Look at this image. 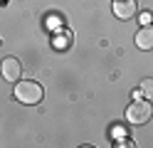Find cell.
<instances>
[{
  "mask_svg": "<svg viewBox=\"0 0 153 148\" xmlns=\"http://www.w3.org/2000/svg\"><path fill=\"white\" fill-rule=\"evenodd\" d=\"M0 72H3V77L7 79V82H17V79H20L22 67H20V62H17L15 57H5V59H3V67H0Z\"/></svg>",
  "mask_w": 153,
  "mask_h": 148,
  "instance_id": "277c9868",
  "label": "cell"
},
{
  "mask_svg": "<svg viewBox=\"0 0 153 148\" xmlns=\"http://www.w3.org/2000/svg\"><path fill=\"white\" fill-rule=\"evenodd\" d=\"M136 47L138 49H153V27H141L136 32Z\"/></svg>",
  "mask_w": 153,
  "mask_h": 148,
  "instance_id": "5b68a950",
  "label": "cell"
},
{
  "mask_svg": "<svg viewBox=\"0 0 153 148\" xmlns=\"http://www.w3.org/2000/svg\"><path fill=\"white\" fill-rule=\"evenodd\" d=\"M141 22H143V25H148V22H151V15H148V13H143V15H141Z\"/></svg>",
  "mask_w": 153,
  "mask_h": 148,
  "instance_id": "ba28073f",
  "label": "cell"
},
{
  "mask_svg": "<svg viewBox=\"0 0 153 148\" xmlns=\"http://www.w3.org/2000/svg\"><path fill=\"white\" fill-rule=\"evenodd\" d=\"M153 118V104L143 99H133V104L126 109V121L133 126H143Z\"/></svg>",
  "mask_w": 153,
  "mask_h": 148,
  "instance_id": "7a4b0ae2",
  "label": "cell"
},
{
  "mask_svg": "<svg viewBox=\"0 0 153 148\" xmlns=\"http://www.w3.org/2000/svg\"><path fill=\"white\" fill-rule=\"evenodd\" d=\"M67 39H69V37H59V39L54 37V47H59V49H64V47H67Z\"/></svg>",
  "mask_w": 153,
  "mask_h": 148,
  "instance_id": "52a82bcc",
  "label": "cell"
},
{
  "mask_svg": "<svg viewBox=\"0 0 153 148\" xmlns=\"http://www.w3.org/2000/svg\"><path fill=\"white\" fill-rule=\"evenodd\" d=\"M141 94L153 99V79H143V82H141Z\"/></svg>",
  "mask_w": 153,
  "mask_h": 148,
  "instance_id": "8992f818",
  "label": "cell"
},
{
  "mask_svg": "<svg viewBox=\"0 0 153 148\" xmlns=\"http://www.w3.org/2000/svg\"><path fill=\"white\" fill-rule=\"evenodd\" d=\"M15 99L25 106H35L42 101V86L32 82V79H25V82H17L15 84Z\"/></svg>",
  "mask_w": 153,
  "mask_h": 148,
  "instance_id": "6da1fadb",
  "label": "cell"
},
{
  "mask_svg": "<svg viewBox=\"0 0 153 148\" xmlns=\"http://www.w3.org/2000/svg\"><path fill=\"white\" fill-rule=\"evenodd\" d=\"M136 0H114V15H116L119 20H131L133 15H136Z\"/></svg>",
  "mask_w": 153,
  "mask_h": 148,
  "instance_id": "3957f363",
  "label": "cell"
}]
</instances>
